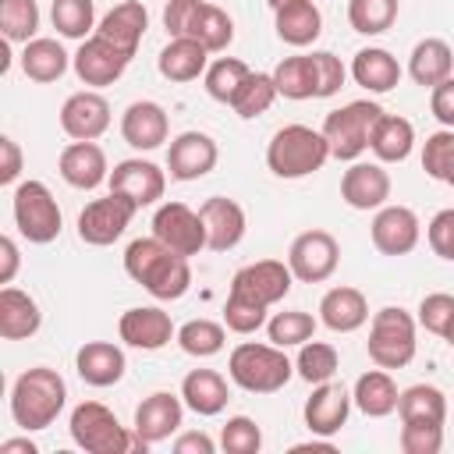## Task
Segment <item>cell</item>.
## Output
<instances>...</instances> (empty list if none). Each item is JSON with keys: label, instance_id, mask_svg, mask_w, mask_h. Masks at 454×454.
<instances>
[{"label": "cell", "instance_id": "cell-1", "mask_svg": "<svg viewBox=\"0 0 454 454\" xmlns=\"http://www.w3.org/2000/svg\"><path fill=\"white\" fill-rule=\"evenodd\" d=\"M124 273L145 287L156 301H177L192 287V266L184 255L170 252L160 238H135L124 248Z\"/></svg>", "mask_w": 454, "mask_h": 454}, {"label": "cell", "instance_id": "cell-2", "mask_svg": "<svg viewBox=\"0 0 454 454\" xmlns=\"http://www.w3.org/2000/svg\"><path fill=\"white\" fill-rule=\"evenodd\" d=\"M64 404H67V383L50 365L25 369L11 387V419L25 433H39L53 426Z\"/></svg>", "mask_w": 454, "mask_h": 454}, {"label": "cell", "instance_id": "cell-3", "mask_svg": "<svg viewBox=\"0 0 454 454\" xmlns=\"http://www.w3.org/2000/svg\"><path fill=\"white\" fill-rule=\"evenodd\" d=\"M326 160H330V145H326L323 131H316L309 124H284L273 131V138L266 145V167L284 181L309 177V174L323 170Z\"/></svg>", "mask_w": 454, "mask_h": 454}, {"label": "cell", "instance_id": "cell-4", "mask_svg": "<svg viewBox=\"0 0 454 454\" xmlns=\"http://www.w3.org/2000/svg\"><path fill=\"white\" fill-rule=\"evenodd\" d=\"M67 433H71L74 447H82L85 454H128V450L145 454L149 450V443L135 429H124L117 422V415L99 401H82L71 411Z\"/></svg>", "mask_w": 454, "mask_h": 454}, {"label": "cell", "instance_id": "cell-5", "mask_svg": "<svg viewBox=\"0 0 454 454\" xmlns=\"http://www.w3.org/2000/svg\"><path fill=\"white\" fill-rule=\"evenodd\" d=\"M227 376L234 387L248 394H277L294 376V362L277 344L245 340L227 355Z\"/></svg>", "mask_w": 454, "mask_h": 454}, {"label": "cell", "instance_id": "cell-6", "mask_svg": "<svg viewBox=\"0 0 454 454\" xmlns=\"http://www.w3.org/2000/svg\"><path fill=\"white\" fill-rule=\"evenodd\" d=\"M415 326H419V319L411 312H404L401 305H387V309L372 312L369 340H365V351H369L372 365H380V369H404L415 358V348H419Z\"/></svg>", "mask_w": 454, "mask_h": 454}, {"label": "cell", "instance_id": "cell-7", "mask_svg": "<svg viewBox=\"0 0 454 454\" xmlns=\"http://www.w3.org/2000/svg\"><path fill=\"white\" fill-rule=\"evenodd\" d=\"M11 213H14L18 234L28 245H50V241L60 238L64 216H60V206H57L53 192L43 181H21V184H14Z\"/></svg>", "mask_w": 454, "mask_h": 454}, {"label": "cell", "instance_id": "cell-8", "mask_svg": "<svg viewBox=\"0 0 454 454\" xmlns=\"http://www.w3.org/2000/svg\"><path fill=\"white\" fill-rule=\"evenodd\" d=\"M380 114H383V106L372 103V99H351L340 110H330L323 128H319L326 145H330V156L344 160V163H355L369 149V131H372Z\"/></svg>", "mask_w": 454, "mask_h": 454}, {"label": "cell", "instance_id": "cell-9", "mask_svg": "<svg viewBox=\"0 0 454 454\" xmlns=\"http://www.w3.org/2000/svg\"><path fill=\"white\" fill-rule=\"evenodd\" d=\"M135 213H138V206L128 195H121V192H110L103 199H92L78 213V238L85 245H92V248H106V245H114L128 231V223L135 220Z\"/></svg>", "mask_w": 454, "mask_h": 454}, {"label": "cell", "instance_id": "cell-10", "mask_svg": "<svg viewBox=\"0 0 454 454\" xmlns=\"http://www.w3.org/2000/svg\"><path fill=\"white\" fill-rule=\"evenodd\" d=\"M337 262H340V245L330 231H301L291 248H287V266L294 273V280L301 284H323L337 273Z\"/></svg>", "mask_w": 454, "mask_h": 454}, {"label": "cell", "instance_id": "cell-11", "mask_svg": "<svg viewBox=\"0 0 454 454\" xmlns=\"http://www.w3.org/2000/svg\"><path fill=\"white\" fill-rule=\"evenodd\" d=\"M153 238H160L170 252L192 259L206 248V223L202 213L184 202H163L153 213Z\"/></svg>", "mask_w": 454, "mask_h": 454}, {"label": "cell", "instance_id": "cell-12", "mask_svg": "<svg viewBox=\"0 0 454 454\" xmlns=\"http://www.w3.org/2000/svg\"><path fill=\"white\" fill-rule=\"evenodd\" d=\"M291 284H294V273L287 262L280 259H259V262H248L241 266L234 277H231V291L259 301V305H277L291 294Z\"/></svg>", "mask_w": 454, "mask_h": 454}, {"label": "cell", "instance_id": "cell-13", "mask_svg": "<svg viewBox=\"0 0 454 454\" xmlns=\"http://www.w3.org/2000/svg\"><path fill=\"white\" fill-rule=\"evenodd\" d=\"M128 64H131V57L124 50H117L114 43H106L103 35H96V32L89 39H82L78 53L71 57V67H74L78 82L82 85H92V89L114 85L128 71Z\"/></svg>", "mask_w": 454, "mask_h": 454}, {"label": "cell", "instance_id": "cell-14", "mask_svg": "<svg viewBox=\"0 0 454 454\" xmlns=\"http://www.w3.org/2000/svg\"><path fill=\"white\" fill-rule=\"evenodd\" d=\"M369 238L380 255H408L422 238V223L408 206H380L369 223Z\"/></svg>", "mask_w": 454, "mask_h": 454}, {"label": "cell", "instance_id": "cell-15", "mask_svg": "<svg viewBox=\"0 0 454 454\" xmlns=\"http://www.w3.org/2000/svg\"><path fill=\"white\" fill-rule=\"evenodd\" d=\"M60 128L71 142H96L110 128V103L96 89H82L64 99L60 106Z\"/></svg>", "mask_w": 454, "mask_h": 454}, {"label": "cell", "instance_id": "cell-16", "mask_svg": "<svg viewBox=\"0 0 454 454\" xmlns=\"http://www.w3.org/2000/svg\"><path fill=\"white\" fill-rule=\"evenodd\" d=\"M106 184H110V192L128 195V199L142 209V206H156V202L163 199V192H167V174H163L153 160L131 156V160L114 163Z\"/></svg>", "mask_w": 454, "mask_h": 454}, {"label": "cell", "instance_id": "cell-17", "mask_svg": "<svg viewBox=\"0 0 454 454\" xmlns=\"http://www.w3.org/2000/svg\"><path fill=\"white\" fill-rule=\"evenodd\" d=\"M220 160L216 138L206 131H181L167 149V170L174 181H199Z\"/></svg>", "mask_w": 454, "mask_h": 454}, {"label": "cell", "instance_id": "cell-18", "mask_svg": "<svg viewBox=\"0 0 454 454\" xmlns=\"http://www.w3.org/2000/svg\"><path fill=\"white\" fill-rule=\"evenodd\" d=\"M340 199L358 209V213H369V209H380L387 206L390 199V174L383 170V163H369V160H355L344 177H340Z\"/></svg>", "mask_w": 454, "mask_h": 454}, {"label": "cell", "instance_id": "cell-19", "mask_svg": "<svg viewBox=\"0 0 454 454\" xmlns=\"http://www.w3.org/2000/svg\"><path fill=\"white\" fill-rule=\"evenodd\" d=\"M117 333L128 348H138V351H160L167 348L177 330L170 323V316L160 309V305H138V309H128L121 319H117Z\"/></svg>", "mask_w": 454, "mask_h": 454}, {"label": "cell", "instance_id": "cell-20", "mask_svg": "<svg viewBox=\"0 0 454 454\" xmlns=\"http://www.w3.org/2000/svg\"><path fill=\"white\" fill-rule=\"evenodd\" d=\"M351 404H355V401H351V394H348L340 383H333V380L316 383L312 394H309V401H305V408H301L309 433H316V436H333V433H340V429L348 426Z\"/></svg>", "mask_w": 454, "mask_h": 454}, {"label": "cell", "instance_id": "cell-21", "mask_svg": "<svg viewBox=\"0 0 454 454\" xmlns=\"http://www.w3.org/2000/svg\"><path fill=\"white\" fill-rule=\"evenodd\" d=\"M184 422V401L181 394H167V390H156L149 394L138 408H135V422L131 429L153 447V443H163L170 440Z\"/></svg>", "mask_w": 454, "mask_h": 454}, {"label": "cell", "instance_id": "cell-22", "mask_svg": "<svg viewBox=\"0 0 454 454\" xmlns=\"http://www.w3.org/2000/svg\"><path fill=\"white\" fill-rule=\"evenodd\" d=\"M121 135L131 149L138 153H153L167 142L170 135V121H167V110L156 103V99H135L124 114H121Z\"/></svg>", "mask_w": 454, "mask_h": 454}, {"label": "cell", "instance_id": "cell-23", "mask_svg": "<svg viewBox=\"0 0 454 454\" xmlns=\"http://www.w3.org/2000/svg\"><path fill=\"white\" fill-rule=\"evenodd\" d=\"M57 170L60 177L78 188V192H92L99 188L103 181H110V163H106V153L96 145V142H67L57 156Z\"/></svg>", "mask_w": 454, "mask_h": 454}, {"label": "cell", "instance_id": "cell-24", "mask_svg": "<svg viewBox=\"0 0 454 454\" xmlns=\"http://www.w3.org/2000/svg\"><path fill=\"white\" fill-rule=\"evenodd\" d=\"M202 213V223H206V248L213 252H231L241 245L245 238V209L234 202V199H223V195H213L199 206Z\"/></svg>", "mask_w": 454, "mask_h": 454}, {"label": "cell", "instance_id": "cell-25", "mask_svg": "<svg viewBox=\"0 0 454 454\" xmlns=\"http://www.w3.org/2000/svg\"><path fill=\"white\" fill-rule=\"evenodd\" d=\"M74 369H78L82 383L103 390V387H114V383L124 380L128 358H124V351L114 340H85L74 351Z\"/></svg>", "mask_w": 454, "mask_h": 454}, {"label": "cell", "instance_id": "cell-26", "mask_svg": "<svg viewBox=\"0 0 454 454\" xmlns=\"http://www.w3.org/2000/svg\"><path fill=\"white\" fill-rule=\"evenodd\" d=\"M149 28V11L142 0H121L117 7H110L99 25H96V35H103L106 43H114L117 50H124L128 57H135L142 35Z\"/></svg>", "mask_w": 454, "mask_h": 454}, {"label": "cell", "instance_id": "cell-27", "mask_svg": "<svg viewBox=\"0 0 454 454\" xmlns=\"http://www.w3.org/2000/svg\"><path fill=\"white\" fill-rule=\"evenodd\" d=\"M319 323L333 333H355L369 323V301L358 287H330L323 298H319Z\"/></svg>", "mask_w": 454, "mask_h": 454}, {"label": "cell", "instance_id": "cell-28", "mask_svg": "<svg viewBox=\"0 0 454 454\" xmlns=\"http://www.w3.org/2000/svg\"><path fill=\"white\" fill-rule=\"evenodd\" d=\"M39 326H43L39 301L28 291L7 284L0 291V337L4 340H28L39 333Z\"/></svg>", "mask_w": 454, "mask_h": 454}, {"label": "cell", "instance_id": "cell-29", "mask_svg": "<svg viewBox=\"0 0 454 454\" xmlns=\"http://www.w3.org/2000/svg\"><path fill=\"white\" fill-rule=\"evenodd\" d=\"M156 67H160V74H163L167 82H174V85L195 82V78L206 74V67H209V50H206L199 39L177 35V39H170V43L160 50Z\"/></svg>", "mask_w": 454, "mask_h": 454}, {"label": "cell", "instance_id": "cell-30", "mask_svg": "<svg viewBox=\"0 0 454 454\" xmlns=\"http://www.w3.org/2000/svg\"><path fill=\"white\" fill-rule=\"evenodd\" d=\"M181 401H184L188 411H195L202 419H213L227 408L231 390H227V380L216 369H192L181 380Z\"/></svg>", "mask_w": 454, "mask_h": 454}, {"label": "cell", "instance_id": "cell-31", "mask_svg": "<svg viewBox=\"0 0 454 454\" xmlns=\"http://www.w3.org/2000/svg\"><path fill=\"white\" fill-rule=\"evenodd\" d=\"M273 28H277V39L301 50V46H312L323 32V14L312 0H291L284 7L273 11Z\"/></svg>", "mask_w": 454, "mask_h": 454}, {"label": "cell", "instance_id": "cell-32", "mask_svg": "<svg viewBox=\"0 0 454 454\" xmlns=\"http://www.w3.org/2000/svg\"><path fill=\"white\" fill-rule=\"evenodd\" d=\"M348 74L355 78V85H362L365 92H390L401 82V64L390 50L383 46H365L351 57Z\"/></svg>", "mask_w": 454, "mask_h": 454}, {"label": "cell", "instance_id": "cell-33", "mask_svg": "<svg viewBox=\"0 0 454 454\" xmlns=\"http://www.w3.org/2000/svg\"><path fill=\"white\" fill-rule=\"evenodd\" d=\"M369 149L380 163H401L411 156L415 149V128L408 117H397V114H380L372 131H369Z\"/></svg>", "mask_w": 454, "mask_h": 454}, {"label": "cell", "instance_id": "cell-34", "mask_svg": "<svg viewBox=\"0 0 454 454\" xmlns=\"http://www.w3.org/2000/svg\"><path fill=\"white\" fill-rule=\"evenodd\" d=\"M397 397H401V390H397V383H394V376L387 372V369H369V372H362L358 380H355V387H351V401H355V408L362 411V415H369V419H387V415H394L397 411Z\"/></svg>", "mask_w": 454, "mask_h": 454}, {"label": "cell", "instance_id": "cell-35", "mask_svg": "<svg viewBox=\"0 0 454 454\" xmlns=\"http://www.w3.org/2000/svg\"><path fill=\"white\" fill-rule=\"evenodd\" d=\"M450 71H454V50H450L447 39L429 35V39H419V43L411 46L408 74H411L415 85L433 89V85H440L443 78H450Z\"/></svg>", "mask_w": 454, "mask_h": 454}, {"label": "cell", "instance_id": "cell-36", "mask_svg": "<svg viewBox=\"0 0 454 454\" xmlns=\"http://www.w3.org/2000/svg\"><path fill=\"white\" fill-rule=\"evenodd\" d=\"M71 67V57L67 50L57 43V39H46V35H35L21 46V71L28 82H39V85H50L57 78H64V71Z\"/></svg>", "mask_w": 454, "mask_h": 454}, {"label": "cell", "instance_id": "cell-37", "mask_svg": "<svg viewBox=\"0 0 454 454\" xmlns=\"http://www.w3.org/2000/svg\"><path fill=\"white\" fill-rule=\"evenodd\" d=\"M401 422H443L447 419V394L433 383H411L397 397Z\"/></svg>", "mask_w": 454, "mask_h": 454}, {"label": "cell", "instance_id": "cell-38", "mask_svg": "<svg viewBox=\"0 0 454 454\" xmlns=\"http://www.w3.org/2000/svg\"><path fill=\"white\" fill-rule=\"evenodd\" d=\"M273 85L284 99H316V64L312 53H298V57H284L273 71Z\"/></svg>", "mask_w": 454, "mask_h": 454}, {"label": "cell", "instance_id": "cell-39", "mask_svg": "<svg viewBox=\"0 0 454 454\" xmlns=\"http://www.w3.org/2000/svg\"><path fill=\"white\" fill-rule=\"evenodd\" d=\"M177 348L192 358H213L227 344V326L216 319H188L177 326Z\"/></svg>", "mask_w": 454, "mask_h": 454}, {"label": "cell", "instance_id": "cell-40", "mask_svg": "<svg viewBox=\"0 0 454 454\" xmlns=\"http://www.w3.org/2000/svg\"><path fill=\"white\" fill-rule=\"evenodd\" d=\"M277 96H280V92H277V85H273V74H266V71H252V74L241 82V89L234 92L231 110H234L241 121H252V117L266 114V110L273 106Z\"/></svg>", "mask_w": 454, "mask_h": 454}, {"label": "cell", "instance_id": "cell-41", "mask_svg": "<svg viewBox=\"0 0 454 454\" xmlns=\"http://www.w3.org/2000/svg\"><path fill=\"white\" fill-rule=\"evenodd\" d=\"M316 326H319V319L301 309H284L273 319H266L270 344H277V348H301L305 340L316 337Z\"/></svg>", "mask_w": 454, "mask_h": 454}, {"label": "cell", "instance_id": "cell-42", "mask_svg": "<svg viewBox=\"0 0 454 454\" xmlns=\"http://www.w3.org/2000/svg\"><path fill=\"white\" fill-rule=\"evenodd\" d=\"M337 369H340V355H337V348H333V344H326V340H305V344L298 348L294 372H298L309 387L333 380V372H337Z\"/></svg>", "mask_w": 454, "mask_h": 454}, {"label": "cell", "instance_id": "cell-43", "mask_svg": "<svg viewBox=\"0 0 454 454\" xmlns=\"http://www.w3.org/2000/svg\"><path fill=\"white\" fill-rule=\"evenodd\" d=\"M50 21L64 39H89L96 32V4L92 0H53Z\"/></svg>", "mask_w": 454, "mask_h": 454}, {"label": "cell", "instance_id": "cell-44", "mask_svg": "<svg viewBox=\"0 0 454 454\" xmlns=\"http://www.w3.org/2000/svg\"><path fill=\"white\" fill-rule=\"evenodd\" d=\"M248 74H252V67H248L245 60H238V57H216V60L206 67L202 82H206L209 99H216V103H227V106H231L234 92L241 89V82H245Z\"/></svg>", "mask_w": 454, "mask_h": 454}, {"label": "cell", "instance_id": "cell-45", "mask_svg": "<svg viewBox=\"0 0 454 454\" xmlns=\"http://www.w3.org/2000/svg\"><path fill=\"white\" fill-rule=\"evenodd\" d=\"M397 0H348V25L358 35H383L397 21Z\"/></svg>", "mask_w": 454, "mask_h": 454}, {"label": "cell", "instance_id": "cell-46", "mask_svg": "<svg viewBox=\"0 0 454 454\" xmlns=\"http://www.w3.org/2000/svg\"><path fill=\"white\" fill-rule=\"evenodd\" d=\"M39 4L35 0H0V28L7 43H28L39 32Z\"/></svg>", "mask_w": 454, "mask_h": 454}, {"label": "cell", "instance_id": "cell-47", "mask_svg": "<svg viewBox=\"0 0 454 454\" xmlns=\"http://www.w3.org/2000/svg\"><path fill=\"white\" fill-rule=\"evenodd\" d=\"M422 170L454 188V128H440L422 142Z\"/></svg>", "mask_w": 454, "mask_h": 454}, {"label": "cell", "instance_id": "cell-48", "mask_svg": "<svg viewBox=\"0 0 454 454\" xmlns=\"http://www.w3.org/2000/svg\"><path fill=\"white\" fill-rule=\"evenodd\" d=\"M188 39H199L209 53H223L234 43V21H231V14L223 7H216V4L206 0V7L199 14V25H195V32Z\"/></svg>", "mask_w": 454, "mask_h": 454}, {"label": "cell", "instance_id": "cell-49", "mask_svg": "<svg viewBox=\"0 0 454 454\" xmlns=\"http://www.w3.org/2000/svg\"><path fill=\"white\" fill-rule=\"evenodd\" d=\"M266 312H270L266 305H259V301L231 291L227 301H223V326L231 333H241L245 337V333H255L259 326H266Z\"/></svg>", "mask_w": 454, "mask_h": 454}, {"label": "cell", "instance_id": "cell-50", "mask_svg": "<svg viewBox=\"0 0 454 454\" xmlns=\"http://www.w3.org/2000/svg\"><path fill=\"white\" fill-rule=\"evenodd\" d=\"M220 447L223 454H259L262 447V429L248 415H234L220 429Z\"/></svg>", "mask_w": 454, "mask_h": 454}, {"label": "cell", "instance_id": "cell-51", "mask_svg": "<svg viewBox=\"0 0 454 454\" xmlns=\"http://www.w3.org/2000/svg\"><path fill=\"white\" fill-rule=\"evenodd\" d=\"M397 443H401L404 454H440L443 422H401Z\"/></svg>", "mask_w": 454, "mask_h": 454}, {"label": "cell", "instance_id": "cell-52", "mask_svg": "<svg viewBox=\"0 0 454 454\" xmlns=\"http://www.w3.org/2000/svg\"><path fill=\"white\" fill-rule=\"evenodd\" d=\"M419 326H426L429 333H436V337H443L447 333V326L454 323V294H447V291H433V294H426L422 301H419Z\"/></svg>", "mask_w": 454, "mask_h": 454}, {"label": "cell", "instance_id": "cell-53", "mask_svg": "<svg viewBox=\"0 0 454 454\" xmlns=\"http://www.w3.org/2000/svg\"><path fill=\"white\" fill-rule=\"evenodd\" d=\"M312 64H316V99H330L340 92L344 78H348V67L340 64L337 53L330 50H316L312 53Z\"/></svg>", "mask_w": 454, "mask_h": 454}, {"label": "cell", "instance_id": "cell-54", "mask_svg": "<svg viewBox=\"0 0 454 454\" xmlns=\"http://www.w3.org/2000/svg\"><path fill=\"white\" fill-rule=\"evenodd\" d=\"M206 0H167L163 7V28L170 39L177 35H192L195 25H199V14H202Z\"/></svg>", "mask_w": 454, "mask_h": 454}, {"label": "cell", "instance_id": "cell-55", "mask_svg": "<svg viewBox=\"0 0 454 454\" xmlns=\"http://www.w3.org/2000/svg\"><path fill=\"white\" fill-rule=\"evenodd\" d=\"M426 241H429L433 255H440L443 262H454V209H440V213L429 220Z\"/></svg>", "mask_w": 454, "mask_h": 454}, {"label": "cell", "instance_id": "cell-56", "mask_svg": "<svg viewBox=\"0 0 454 454\" xmlns=\"http://www.w3.org/2000/svg\"><path fill=\"white\" fill-rule=\"evenodd\" d=\"M429 110H433V117H436L443 128H454V74L443 78L440 85H433V92H429Z\"/></svg>", "mask_w": 454, "mask_h": 454}, {"label": "cell", "instance_id": "cell-57", "mask_svg": "<svg viewBox=\"0 0 454 454\" xmlns=\"http://www.w3.org/2000/svg\"><path fill=\"white\" fill-rule=\"evenodd\" d=\"M21 174V145L11 135H0V184L11 188Z\"/></svg>", "mask_w": 454, "mask_h": 454}, {"label": "cell", "instance_id": "cell-58", "mask_svg": "<svg viewBox=\"0 0 454 454\" xmlns=\"http://www.w3.org/2000/svg\"><path fill=\"white\" fill-rule=\"evenodd\" d=\"M18 266H21V252H18V241L11 234L0 238V284H11L18 277Z\"/></svg>", "mask_w": 454, "mask_h": 454}, {"label": "cell", "instance_id": "cell-59", "mask_svg": "<svg viewBox=\"0 0 454 454\" xmlns=\"http://www.w3.org/2000/svg\"><path fill=\"white\" fill-rule=\"evenodd\" d=\"M213 450H216V443H213V436H206L202 429L181 433V436L174 440V454H213Z\"/></svg>", "mask_w": 454, "mask_h": 454}, {"label": "cell", "instance_id": "cell-60", "mask_svg": "<svg viewBox=\"0 0 454 454\" xmlns=\"http://www.w3.org/2000/svg\"><path fill=\"white\" fill-rule=\"evenodd\" d=\"M0 454H39V447L28 436H14V440H4L0 443Z\"/></svg>", "mask_w": 454, "mask_h": 454}, {"label": "cell", "instance_id": "cell-61", "mask_svg": "<svg viewBox=\"0 0 454 454\" xmlns=\"http://www.w3.org/2000/svg\"><path fill=\"white\" fill-rule=\"evenodd\" d=\"M440 340H443V344H447V348H454V323H450V326H447V333H443V337H440Z\"/></svg>", "mask_w": 454, "mask_h": 454}, {"label": "cell", "instance_id": "cell-62", "mask_svg": "<svg viewBox=\"0 0 454 454\" xmlns=\"http://www.w3.org/2000/svg\"><path fill=\"white\" fill-rule=\"evenodd\" d=\"M266 4H270V7L277 11V7H284V4H291V0H266Z\"/></svg>", "mask_w": 454, "mask_h": 454}]
</instances>
